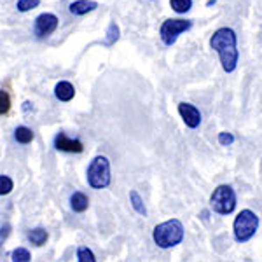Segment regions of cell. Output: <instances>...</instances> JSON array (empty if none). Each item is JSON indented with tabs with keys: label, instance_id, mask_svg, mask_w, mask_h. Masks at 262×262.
I'll list each match as a JSON object with an SVG mask.
<instances>
[{
	"label": "cell",
	"instance_id": "1",
	"mask_svg": "<svg viewBox=\"0 0 262 262\" xmlns=\"http://www.w3.org/2000/svg\"><path fill=\"white\" fill-rule=\"evenodd\" d=\"M236 42H238L236 33L231 28H219L210 39V48L219 53L222 69L227 74L236 70V65H238L239 60V51L236 48Z\"/></svg>",
	"mask_w": 262,
	"mask_h": 262
},
{
	"label": "cell",
	"instance_id": "2",
	"mask_svg": "<svg viewBox=\"0 0 262 262\" xmlns=\"http://www.w3.org/2000/svg\"><path fill=\"white\" fill-rule=\"evenodd\" d=\"M184 226L179 219H171L154 227L152 238L159 248H171L184 242Z\"/></svg>",
	"mask_w": 262,
	"mask_h": 262
},
{
	"label": "cell",
	"instance_id": "3",
	"mask_svg": "<svg viewBox=\"0 0 262 262\" xmlns=\"http://www.w3.org/2000/svg\"><path fill=\"white\" fill-rule=\"evenodd\" d=\"M88 184L93 189H105L111 185V163L105 156H96L88 166Z\"/></svg>",
	"mask_w": 262,
	"mask_h": 262
},
{
	"label": "cell",
	"instance_id": "4",
	"mask_svg": "<svg viewBox=\"0 0 262 262\" xmlns=\"http://www.w3.org/2000/svg\"><path fill=\"white\" fill-rule=\"evenodd\" d=\"M232 229H234L236 242L247 243L248 239H252V236L255 234L257 229H259V217L252 210H242L238 213V217L234 219Z\"/></svg>",
	"mask_w": 262,
	"mask_h": 262
},
{
	"label": "cell",
	"instance_id": "5",
	"mask_svg": "<svg viewBox=\"0 0 262 262\" xmlns=\"http://www.w3.org/2000/svg\"><path fill=\"white\" fill-rule=\"evenodd\" d=\"M210 205H212L213 212L221 215H229L234 212L236 208V194L234 189L227 184L219 185L213 191L212 198H210Z\"/></svg>",
	"mask_w": 262,
	"mask_h": 262
},
{
	"label": "cell",
	"instance_id": "6",
	"mask_svg": "<svg viewBox=\"0 0 262 262\" xmlns=\"http://www.w3.org/2000/svg\"><path fill=\"white\" fill-rule=\"evenodd\" d=\"M191 27H192V21L189 19H166L161 25L159 35H161V40L166 46H173L177 39H179V35L191 30Z\"/></svg>",
	"mask_w": 262,
	"mask_h": 262
},
{
	"label": "cell",
	"instance_id": "7",
	"mask_svg": "<svg viewBox=\"0 0 262 262\" xmlns=\"http://www.w3.org/2000/svg\"><path fill=\"white\" fill-rule=\"evenodd\" d=\"M58 16L51 14V12H44V14L37 16L35 25H33V33H35L39 39H44V37H49L51 33L58 28Z\"/></svg>",
	"mask_w": 262,
	"mask_h": 262
},
{
	"label": "cell",
	"instance_id": "8",
	"mask_svg": "<svg viewBox=\"0 0 262 262\" xmlns=\"http://www.w3.org/2000/svg\"><path fill=\"white\" fill-rule=\"evenodd\" d=\"M179 114L187 128L196 129L201 124V112L198 111V107H194L191 103H185V101L179 103Z\"/></svg>",
	"mask_w": 262,
	"mask_h": 262
},
{
	"label": "cell",
	"instance_id": "9",
	"mask_svg": "<svg viewBox=\"0 0 262 262\" xmlns=\"http://www.w3.org/2000/svg\"><path fill=\"white\" fill-rule=\"evenodd\" d=\"M54 147H56V150L72 152V154H81V152L84 150L82 142L75 140V138L67 137L65 133L56 135V138H54Z\"/></svg>",
	"mask_w": 262,
	"mask_h": 262
},
{
	"label": "cell",
	"instance_id": "10",
	"mask_svg": "<svg viewBox=\"0 0 262 262\" xmlns=\"http://www.w3.org/2000/svg\"><path fill=\"white\" fill-rule=\"evenodd\" d=\"M96 7H98V4H96L95 0H75V2L70 4L69 11H70V14H74V16H82V14H88V12L95 11Z\"/></svg>",
	"mask_w": 262,
	"mask_h": 262
},
{
	"label": "cell",
	"instance_id": "11",
	"mask_svg": "<svg viewBox=\"0 0 262 262\" xmlns=\"http://www.w3.org/2000/svg\"><path fill=\"white\" fill-rule=\"evenodd\" d=\"M54 95H56V98L60 101H70L75 96V88L72 86L70 82L61 81L56 84V88H54Z\"/></svg>",
	"mask_w": 262,
	"mask_h": 262
},
{
	"label": "cell",
	"instance_id": "12",
	"mask_svg": "<svg viewBox=\"0 0 262 262\" xmlns=\"http://www.w3.org/2000/svg\"><path fill=\"white\" fill-rule=\"evenodd\" d=\"M70 206L74 212L82 213V212H86L88 206H90V200H88V196L84 192H74L70 198Z\"/></svg>",
	"mask_w": 262,
	"mask_h": 262
},
{
	"label": "cell",
	"instance_id": "13",
	"mask_svg": "<svg viewBox=\"0 0 262 262\" xmlns=\"http://www.w3.org/2000/svg\"><path fill=\"white\" fill-rule=\"evenodd\" d=\"M49 234L46 229H42V227H35V229H32L28 232V239L32 242V245H35V247H42V245H46L48 242Z\"/></svg>",
	"mask_w": 262,
	"mask_h": 262
},
{
	"label": "cell",
	"instance_id": "14",
	"mask_svg": "<svg viewBox=\"0 0 262 262\" xmlns=\"http://www.w3.org/2000/svg\"><path fill=\"white\" fill-rule=\"evenodd\" d=\"M33 131L30 128H27V126H18L14 131V138L18 140V143H23V145H27V143H32L33 142Z\"/></svg>",
	"mask_w": 262,
	"mask_h": 262
},
{
	"label": "cell",
	"instance_id": "15",
	"mask_svg": "<svg viewBox=\"0 0 262 262\" xmlns=\"http://www.w3.org/2000/svg\"><path fill=\"white\" fill-rule=\"evenodd\" d=\"M129 201H131V206L135 208V212H137L138 215H143V217H145L147 208H145V205H143V200L140 198V194H138L137 191H131L129 192Z\"/></svg>",
	"mask_w": 262,
	"mask_h": 262
},
{
	"label": "cell",
	"instance_id": "16",
	"mask_svg": "<svg viewBox=\"0 0 262 262\" xmlns=\"http://www.w3.org/2000/svg\"><path fill=\"white\" fill-rule=\"evenodd\" d=\"M170 6L171 9L179 14H184L192 7V0H170Z\"/></svg>",
	"mask_w": 262,
	"mask_h": 262
},
{
	"label": "cell",
	"instance_id": "17",
	"mask_svg": "<svg viewBox=\"0 0 262 262\" xmlns=\"http://www.w3.org/2000/svg\"><path fill=\"white\" fill-rule=\"evenodd\" d=\"M117 39H119V27H117L116 23H112L108 25V30H107V39H105L103 44L105 46H112V44H116Z\"/></svg>",
	"mask_w": 262,
	"mask_h": 262
},
{
	"label": "cell",
	"instance_id": "18",
	"mask_svg": "<svg viewBox=\"0 0 262 262\" xmlns=\"http://www.w3.org/2000/svg\"><path fill=\"white\" fill-rule=\"evenodd\" d=\"M77 260L81 262H95L96 257L88 247H77Z\"/></svg>",
	"mask_w": 262,
	"mask_h": 262
},
{
	"label": "cell",
	"instance_id": "19",
	"mask_svg": "<svg viewBox=\"0 0 262 262\" xmlns=\"http://www.w3.org/2000/svg\"><path fill=\"white\" fill-rule=\"evenodd\" d=\"M11 257H12V260H14V262H28V260H32L30 252H28L27 248H23V247L16 248V250L12 252Z\"/></svg>",
	"mask_w": 262,
	"mask_h": 262
},
{
	"label": "cell",
	"instance_id": "20",
	"mask_svg": "<svg viewBox=\"0 0 262 262\" xmlns=\"http://www.w3.org/2000/svg\"><path fill=\"white\" fill-rule=\"evenodd\" d=\"M0 105H2V107H0V114H2V116H7L11 111V98H9V93L6 90L0 91Z\"/></svg>",
	"mask_w": 262,
	"mask_h": 262
},
{
	"label": "cell",
	"instance_id": "21",
	"mask_svg": "<svg viewBox=\"0 0 262 262\" xmlns=\"http://www.w3.org/2000/svg\"><path fill=\"white\" fill-rule=\"evenodd\" d=\"M40 0H18V4H16V7H18L19 12H27V11H32L35 9V7H39Z\"/></svg>",
	"mask_w": 262,
	"mask_h": 262
},
{
	"label": "cell",
	"instance_id": "22",
	"mask_svg": "<svg viewBox=\"0 0 262 262\" xmlns=\"http://www.w3.org/2000/svg\"><path fill=\"white\" fill-rule=\"evenodd\" d=\"M12 187H14V184H12V180L9 179V177L7 175L0 177V194H2V196L9 194L12 191Z\"/></svg>",
	"mask_w": 262,
	"mask_h": 262
},
{
	"label": "cell",
	"instance_id": "23",
	"mask_svg": "<svg viewBox=\"0 0 262 262\" xmlns=\"http://www.w3.org/2000/svg\"><path fill=\"white\" fill-rule=\"evenodd\" d=\"M219 143L224 147H229L234 143V135L232 133H227V131H222V133H219Z\"/></svg>",
	"mask_w": 262,
	"mask_h": 262
}]
</instances>
